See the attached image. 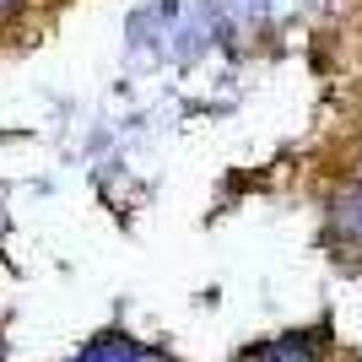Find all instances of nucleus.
<instances>
[{
  "instance_id": "f257e3e1",
  "label": "nucleus",
  "mask_w": 362,
  "mask_h": 362,
  "mask_svg": "<svg viewBox=\"0 0 362 362\" xmlns=\"http://www.w3.org/2000/svg\"><path fill=\"white\" fill-rule=\"evenodd\" d=\"M11 6H16V0H0V11H11Z\"/></svg>"
}]
</instances>
